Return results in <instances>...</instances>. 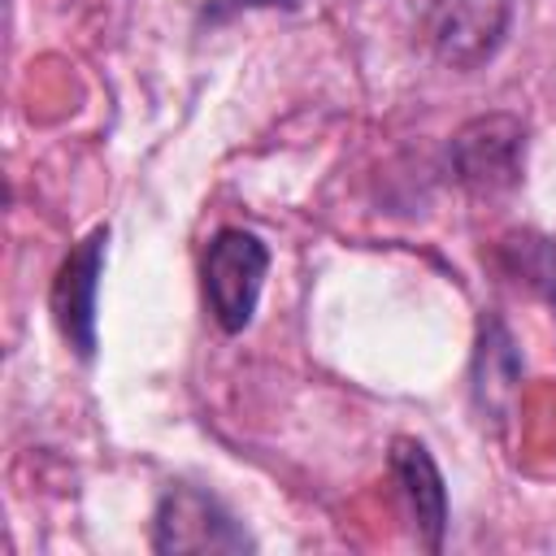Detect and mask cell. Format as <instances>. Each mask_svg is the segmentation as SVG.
I'll return each mask as SVG.
<instances>
[{
	"label": "cell",
	"instance_id": "3957f363",
	"mask_svg": "<svg viewBox=\"0 0 556 556\" xmlns=\"http://www.w3.org/2000/svg\"><path fill=\"white\" fill-rule=\"evenodd\" d=\"M152 547L169 556V552H252L256 543L208 491L178 482L156 504Z\"/></svg>",
	"mask_w": 556,
	"mask_h": 556
},
{
	"label": "cell",
	"instance_id": "7a4b0ae2",
	"mask_svg": "<svg viewBox=\"0 0 556 556\" xmlns=\"http://www.w3.org/2000/svg\"><path fill=\"white\" fill-rule=\"evenodd\" d=\"M526 165V126L513 113H486L456 130L452 169L473 195H504L521 182Z\"/></svg>",
	"mask_w": 556,
	"mask_h": 556
},
{
	"label": "cell",
	"instance_id": "5b68a950",
	"mask_svg": "<svg viewBox=\"0 0 556 556\" xmlns=\"http://www.w3.org/2000/svg\"><path fill=\"white\" fill-rule=\"evenodd\" d=\"M104 243H109V226H96L87 239L70 248V256L61 261L52 278L56 330L83 361L96 356V291H100V269H104Z\"/></svg>",
	"mask_w": 556,
	"mask_h": 556
},
{
	"label": "cell",
	"instance_id": "6da1fadb",
	"mask_svg": "<svg viewBox=\"0 0 556 556\" xmlns=\"http://www.w3.org/2000/svg\"><path fill=\"white\" fill-rule=\"evenodd\" d=\"M269 269V252L252 230H217L204 252V300L213 321L226 334H239L261 300V282Z\"/></svg>",
	"mask_w": 556,
	"mask_h": 556
},
{
	"label": "cell",
	"instance_id": "8992f818",
	"mask_svg": "<svg viewBox=\"0 0 556 556\" xmlns=\"http://www.w3.org/2000/svg\"><path fill=\"white\" fill-rule=\"evenodd\" d=\"M387 465H391V478H395V491H400V504L408 513L413 534L430 552H439L443 530H447V491H443V478H439L430 452L417 439H395Z\"/></svg>",
	"mask_w": 556,
	"mask_h": 556
},
{
	"label": "cell",
	"instance_id": "52a82bcc",
	"mask_svg": "<svg viewBox=\"0 0 556 556\" xmlns=\"http://www.w3.org/2000/svg\"><path fill=\"white\" fill-rule=\"evenodd\" d=\"M526 252H530V261H526L530 282H534V287L552 300V308H556V235H547V239H530Z\"/></svg>",
	"mask_w": 556,
	"mask_h": 556
},
{
	"label": "cell",
	"instance_id": "277c9868",
	"mask_svg": "<svg viewBox=\"0 0 556 556\" xmlns=\"http://www.w3.org/2000/svg\"><path fill=\"white\" fill-rule=\"evenodd\" d=\"M513 0H426V39L452 70L486 65L508 35Z\"/></svg>",
	"mask_w": 556,
	"mask_h": 556
}]
</instances>
